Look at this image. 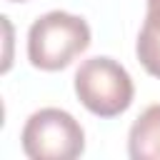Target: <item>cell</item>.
Listing matches in <instances>:
<instances>
[{"label": "cell", "instance_id": "1", "mask_svg": "<svg viewBox=\"0 0 160 160\" xmlns=\"http://www.w3.org/2000/svg\"><path fill=\"white\" fill-rule=\"evenodd\" d=\"M90 48V25L72 12L50 10L28 30V60L48 72L68 68Z\"/></svg>", "mask_w": 160, "mask_h": 160}, {"label": "cell", "instance_id": "2", "mask_svg": "<svg viewBox=\"0 0 160 160\" xmlns=\"http://www.w3.org/2000/svg\"><path fill=\"white\" fill-rule=\"evenodd\" d=\"M75 95L98 118H118L132 105L135 85L130 72L108 55H95L75 70Z\"/></svg>", "mask_w": 160, "mask_h": 160}, {"label": "cell", "instance_id": "3", "mask_svg": "<svg viewBox=\"0 0 160 160\" xmlns=\"http://www.w3.org/2000/svg\"><path fill=\"white\" fill-rule=\"evenodd\" d=\"M20 142L30 160H75L85 152V130L68 110L40 108L25 120Z\"/></svg>", "mask_w": 160, "mask_h": 160}, {"label": "cell", "instance_id": "4", "mask_svg": "<svg viewBox=\"0 0 160 160\" xmlns=\"http://www.w3.org/2000/svg\"><path fill=\"white\" fill-rule=\"evenodd\" d=\"M128 152L132 160H160V102L148 105L128 132Z\"/></svg>", "mask_w": 160, "mask_h": 160}, {"label": "cell", "instance_id": "5", "mask_svg": "<svg viewBox=\"0 0 160 160\" xmlns=\"http://www.w3.org/2000/svg\"><path fill=\"white\" fill-rule=\"evenodd\" d=\"M135 52L140 65L152 78H160V0H148V12L135 42Z\"/></svg>", "mask_w": 160, "mask_h": 160}, {"label": "cell", "instance_id": "6", "mask_svg": "<svg viewBox=\"0 0 160 160\" xmlns=\"http://www.w3.org/2000/svg\"><path fill=\"white\" fill-rule=\"evenodd\" d=\"M10 2H28V0H10Z\"/></svg>", "mask_w": 160, "mask_h": 160}]
</instances>
